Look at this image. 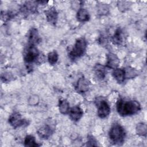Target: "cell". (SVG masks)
Wrapping results in <instances>:
<instances>
[{"label": "cell", "mask_w": 147, "mask_h": 147, "mask_svg": "<svg viewBox=\"0 0 147 147\" xmlns=\"http://www.w3.org/2000/svg\"><path fill=\"white\" fill-rule=\"evenodd\" d=\"M59 59V55L56 51H53L48 54V60L51 65H55Z\"/></svg>", "instance_id": "7402d4cb"}, {"label": "cell", "mask_w": 147, "mask_h": 147, "mask_svg": "<svg viewBox=\"0 0 147 147\" xmlns=\"http://www.w3.org/2000/svg\"><path fill=\"white\" fill-rule=\"evenodd\" d=\"M28 40L29 44L33 45H35L40 42L41 39L37 29L33 28L29 30L28 35Z\"/></svg>", "instance_id": "8fae6325"}, {"label": "cell", "mask_w": 147, "mask_h": 147, "mask_svg": "<svg viewBox=\"0 0 147 147\" xmlns=\"http://www.w3.org/2000/svg\"><path fill=\"white\" fill-rule=\"evenodd\" d=\"M123 69L125 79H132L138 75V71L131 67H127L125 69L123 68Z\"/></svg>", "instance_id": "d6986e66"}, {"label": "cell", "mask_w": 147, "mask_h": 147, "mask_svg": "<svg viewBox=\"0 0 147 147\" xmlns=\"http://www.w3.org/2000/svg\"><path fill=\"white\" fill-rule=\"evenodd\" d=\"M24 145L25 146H38V145L35 140V138L32 135H27L24 140Z\"/></svg>", "instance_id": "44dd1931"}, {"label": "cell", "mask_w": 147, "mask_h": 147, "mask_svg": "<svg viewBox=\"0 0 147 147\" xmlns=\"http://www.w3.org/2000/svg\"><path fill=\"white\" fill-rule=\"evenodd\" d=\"M87 48V41L84 38H78L74 44L72 49L68 53L69 58L72 60H76L82 56L86 52Z\"/></svg>", "instance_id": "3957f363"}, {"label": "cell", "mask_w": 147, "mask_h": 147, "mask_svg": "<svg viewBox=\"0 0 147 147\" xmlns=\"http://www.w3.org/2000/svg\"><path fill=\"white\" fill-rule=\"evenodd\" d=\"M87 146H96L97 145V142L95 138L92 137V136H89L87 138Z\"/></svg>", "instance_id": "d4e9b609"}, {"label": "cell", "mask_w": 147, "mask_h": 147, "mask_svg": "<svg viewBox=\"0 0 147 147\" xmlns=\"http://www.w3.org/2000/svg\"><path fill=\"white\" fill-rule=\"evenodd\" d=\"M106 67L110 69H116L118 68L120 60L117 55L113 53H109L106 55Z\"/></svg>", "instance_id": "ba28073f"}, {"label": "cell", "mask_w": 147, "mask_h": 147, "mask_svg": "<svg viewBox=\"0 0 147 147\" xmlns=\"http://www.w3.org/2000/svg\"><path fill=\"white\" fill-rule=\"evenodd\" d=\"M122 30L120 28H118L114 32L112 36V42L114 44L120 45L123 42V37Z\"/></svg>", "instance_id": "2e32d148"}, {"label": "cell", "mask_w": 147, "mask_h": 147, "mask_svg": "<svg viewBox=\"0 0 147 147\" xmlns=\"http://www.w3.org/2000/svg\"><path fill=\"white\" fill-rule=\"evenodd\" d=\"M37 9L36 4L32 2H26L21 8V10L26 13H34L36 12Z\"/></svg>", "instance_id": "e0dca14e"}, {"label": "cell", "mask_w": 147, "mask_h": 147, "mask_svg": "<svg viewBox=\"0 0 147 147\" xmlns=\"http://www.w3.org/2000/svg\"><path fill=\"white\" fill-rule=\"evenodd\" d=\"M94 71L96 76L99 79H103L106 74L105 66L100 64H96L94 67Z\"/></svg>", "instance_id": "4fadbf2b"}, {"label": "cell", "mask_w": 147, "mask_h": 147, "mask_svg": "<svg viewBox=\"0 0 147 147\" xmlns=\"http://www.w3.org/2000/svg\"><path fill=\"white\" fill-rule=\"evenodd\" d=\"M110 107L105 100H102L99 102L98 107V115L100 118H105L110 113Z\"/></svg>", "instance_id": "8992f818"}, {"label": "cell", "mask_w": 147, "mask_h": 147, "mask_svg": "<svg viewBox=\"0 0 147 147\" xmlns=\"http://www.w3.org/2000/svg\"><path fill=\"white\" fill-rule=\"evenodd\" d=\"M69 117L74 121H78L83 116V110L79 106H75L72 107L69 111Z\"/></svg>", "instance_id": "7c38bea8"}, {"label": "cell", "mask_w": 147, "mask_h": 147, "mask_svg": "<svg viewBox=\"0 0 147 147\" xmlns=\"http://www.w3.org/2000/svg\"><path fill=\"white\" fill-rule=\"evenodd\" d=\"M136 133L140 136H146L147 133V126L146 123L141 122L137 125L136 127Z\"/></svg>", "instance_id": "ffe728a7"}, {"label": "cell", "mask_w": 147, "mask_h": 147, "mask_svg": "<svg viewBox=\"0 0 147 147\" xmlns=\"http://www.w3.org/2000/svg\"><path fill=\"white\" fill-rule=\"evenodd\" d=\"M77 20L81 22L88 21L90 18V16L88 11L84 8H80L78 10L76 14Z\"/></svg>", "instance_id": "5bb4252c"}, {"label": "cell", "mask_w": 147, "mask_h": 147, "mask_svg": "<svg viewBox=\"0 0 147 147\" xmlns=\"http://www.w3.org/2000/svg\"><path fill=\"white\" fill-rule=\"evenodd\" d=\"M109 136L110 140L118 145H121L126 136V132L124 128L118 123L113 124L109 132Z\"/></svg>", "instance_id": "7a4b0ae2"}, {"label": "cell", "mask_w": 147, "mask_h": 147, "mask_svg": "<svg viewBox=\"0 0 147 147\" xmlns=\"http://www.w3.org/2000/svg\"><path fill=\"white\" fill-rule=\"evenodd\" d=\"M90 86V82L84 76H82L78 79L75 86V88L78 92L83 94L88 91Z\"/></svg>", "instance_id": "52a82bcc"}, {"label": "cell", "mask_w": 147, "mask_h": 147, "mask_svg": "<svg viewBox=\"0 0 147 147\" xmlns=\"http://www.w3.org/2000/svg\"><path fill=\"white\" fill-rule=\"evenodd\" d=\"M112 75L116 81L119 83H123L125 80V72L124 69L122 68H117L114 69L112 72Z\"/></svg>", "instance_id": "9a60e30c"}, {"label": "cell", "mask_w": 147, "mask_h": 147, "mask_svg": "<svg viewBox=\"0 0 147 147\" xmlns=\"http://www.w3.org/2000/svg\"><path fill=\"white\" fill-rule=\"evenodd\" d=\"M28 103L31 106H36L39 102L38 96L36 95H32L28 99Z\"/></svg>", "instance_id": "603a6c76"}, {"label": "cell", "mask_w": 147, "mask_h": 147, "mask_svg": "<svg viewBox=\"0 0 147 147\" xmlns=\"http://www.w3.org/2000/svg\"><path fill=\"white\" fill-rule=\"evenodd\" d=\"M9 123L14 129L21 126H26L29 125V121L22 117L17 111L13 112L9 118Z\"/></svg>", "instance_id": "5b68a950"}, {"label": "cell", "mask_w": 147, "mask_h": 147, "mask_svg": "<svg viewBox=\"0 0 147 147\" xmlns=\"http://www.w3.org/2000/svg\"><path fill=\"white\" fill-rule=\"evenodd\" d=\"M53 132V130L52 127L47 124L40 127L37 131L39 137L44 140L48 139L49 137H51Z\"/></svg>", "instance_id": "9c48e42d"}, {"label": "cell", "mask_w": 147, "mask_h": 147, "mask_svg": "<svg viewBox=\"0 0 147 147\" xmlns=\"http://www.w3.org/2000/svg\"><path fill=\"white\" fill-rule=\"evenodd\" d=\"M118 7L119 10L122 11H125V10H127L129 7V2H124V1H119L118 3Z\"/></svg>", "instance_id": "cb8c5ba5"}, {"label": "cell", "mask_w": 147, "mask_h": 147, "mask_svg": "<svg viewBox=\"0 0 147 147\" xmlns=\"http://www.w3.org/2000/svg\"><path fill=\"white\" fill-rule=\"evenodd\" d=\"M116 105L117 112L122 117L136 114L141 110L140 103L134 100H125L120 98L117 100Z\"/></svg>", "instance_id": "6da1fadb"}, {"label": "cell", "mask_w": 147, "mask_h": 147, "mask_svg": "<svg viewBox=\"0 0 147 147\" xmlns=\"http://www.w3.org/2000/svg\"><path fill=\"white\" fill-rule=\"evenodd\" d=\"M59 111L63 114H65L69 112V104L67 99H63L59 100Z\"/></svg>", "instance_id": "ac0fdd59"}, {"label": "cell", "mask_w": 147, "mask_h": 147, "mask_svg": "<svg viewBox=\"0 0 147 147\" xmlns=\"http://www.w3.org/2000/svg\"><path fill=\"white\" fill-rule=\"evenodd\" d=\"M45 14L47 21L52 25H55L58 18V13L56 9L54 7H50L45 11Z\"/></svg>", "instance_id": "30bf717a"}, {"label": "cell", "mask_w": 147, "mask_h": 147, "mask_svg": "<svg viewBox=\"0 0 147 147\" xmlns=\"http://www.w3.org/2000/svg\"><path fill=\"white\" fill-rule=\"evenodd\" d=\"M39 56V51L35 45H28L23 53V58L26 64H31L35 62Z\"/></svg>", "instance_id": "277c9868"}]
</instances>
